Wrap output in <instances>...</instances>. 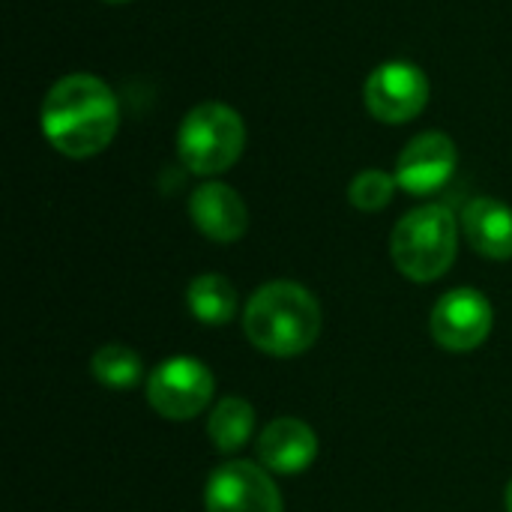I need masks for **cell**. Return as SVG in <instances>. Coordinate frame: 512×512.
Masks as SVG:
<instances>
[{"instance_id":"14","label":"cell","mask_w":512,"mask_h":512,"mask_svg":"<svg viewBox=\"0 0 512 512\" xmlns=\"http://www.w3.org/2000/svg\"><path fill=\"white\" fill-rule=\"evenodd\" d=\"M255 432V411L246 399L228 396L222 399L210 420H207V435L219 453H237Z\"/></svg>"},{"instance_id":"8","label":"cell","mask_w":512,"mask_h":512,"mask_svg":"<svg viewBox=\"0 0 512 512\" xmlns=\"http://www.w3.org/2000/svg\"><path fill=\"white\" fill-rule=\"evenodd\" d=\"M492 318L495 315H492L486 294H480L474 288H456L435 303L429 330H432V339L444 351L465 354V351L480 348L489 339Z\"/></svg>"},{"instance_id":"18","label":"cell","mask_w":512,"mask_h":512,"mask_svg":"<svg viewBox=\"0 0 512 512\" xmlns=\"http://www.w3.org/2000/svg\"><path fill=\"white\" fill-rule=\"evenodd\" d=\"M105 3H129V0H105Z\"/></svg>"},{"instance_id":"10","label":"cell","mask_w":512,"mask_h":512,"mask_svg":"<svg viewBox=\"0 0 512 512\" xmlns=\"http://www.w3.org/2000/svg\"><path fill=\"white\" fill-rule=\"evenodd\" d=\"M189 216L195 228L216 243H234L249 228V210L243 198L219 180L201 183L189 198Z\"/></svg>"},{"instance_id":"15","label":"cell","mask_w":512,"mask_h":512,"mask_svg":"<svg viewBox=\"0 0 512 512\" xmlns=\"http://www.w3.org/2000/svg\"><path fill=\"white\" fill-rule=\"evenodd\" d=\"M90 372L99 384H105L111 390H129L141 381L144 363L126 345H102L90 360Z\"/></svg>"},{"instance_id":"5","label":"cell","mask_w":512,"mask_h":512,"mask_svg":"<svg viewBox=\"0 0 512 512\" xmlns=\"http://www.w3.org/2000/svg\"><path fill=\"white\" fill-rule=\"evenodd\" d=\"M213 372L195 357H171L147 378V402L165 420H192L213 399Z\"/></svg>"},{"instance_id":"13","label":"cell","mask_w":512,"mask_h":512,"mask_svg":"<svg viewBox=\"0 0 512 512\" xmlns=\"http://www.w3.org/2000/svg\"><path fill=\"white\" fill-rule=\"evenodd\" d=\"M186 303H189V312L207 327H222V324L234 321V315H237V291L219 273L195 276L186 291Z\"/></svg>"},{"instance_id":"16","label":"cell","mask_w":512,"mask_h":512,"mask_svg":"<svg viewBox=\"0 0 512 512\" xmlns=\"http://www.w3.org/2000/svg\"><path fill=\"white\" fill-rule=\"evenodd\" d=\"M399 183H396V174H387V171H378V168H366L360 171L351 186H348V201L363 210V213H378L384 210L393 195H396Z\"/></svg>"},{"instance_id":"17","label":"cell","mask_w":512,"mask_h":512,"mask_svg":"<svg viewBox=\"0 0 512 512\" xmlns=\"http://www.w3.org/2000/svg\"><path fill=\"white\" fill-rule=\"evenodd\" d=\"M504 504H507V512H512V483L507 486V498H504Z\"/></svg>"},{"instance_id":"3","label":"cell","mask_w":512,"mask_h":512,"mask_svg":"<svg viewBox=\"0 0 512 512\" xmlns=\"http://www.w3.org/2000/svg\"><path fill=\"white\" fill-rule=\"evenodd\" d=\"M459 249L456 216L444 204H423L399 219L390 237V252L402 276L411 282L441 279Z\"/></svg>"},{"instance_id":"2","label":"cell","mask_w":512,"mask_h":512,"mask_svg":"<svg viewBox=\"0 0 512 512\" xmlns=\"http://www.w3.org/2000/svg\"><path fill=\"white\" fill-rule=\"evenodd\" d=\"M246 339L270 357L306 354L321 333V306L297 282L261 285L243 309Z\"/></svg>"},{"instance_id":"9","label":"cell","mask_w":512,"mask_h":512,"mask_svg":"<svg viewBox=\"0 0 512 512\" xmlns=\"http://www.w3.org/2000/svg\"><path fill=\"white\" fill-rule=\"evenodd\" d=\"M459 165L456 141L447 132L429 129L405 144L396 159V183L408 195H432L450 183Z\"/></svg>"},{"instance_id":"12","label":"cell","mask_w":512,"mask_h":512,"mask_svg":"<svg viewBox=\"0 0 512 512\" xmlns=\"http://www.w3.org/2000/svg\"><path fill=\"white\" fill-rule=\"evenodd\" d=\"M468 243L492 261L512 258V207L498 198H474L462 213Z\"/></svg>"},{"instance_id":"4","label":"cell","mask_w":512,"mask_h":512,"mask_svg":"<svg viewBox=\"0 0 512 512\" xmlns=\"http://www.w3.org/2000/svg\"><path fill=\"white\" fill-rule=\"evenodd\" d=\"M246 147V123L225 102L195 105L177 132L180 162L198 177H216L237 165Z\"/></svg>"},{"instance_id":"6","label":"cell","mask_w":512,"mask_h":512,"mask_svg":"<svg viewBox=\"0 0 512 512\" xmlns=\"http://www.w3.org/2000/svg\"><path fill=\"white\" fill-rule=\"evenodd\" d=\"M363 99L375 120L399 126L420 117L429 105V78L411 60H387L369 72Z\"/></svg>"},{"instance_id":"1","label":"cell","mask_w":512,"mask_h":512,"mask_svg":"<svg viewBox=\"0 0 512 512\" xmlns=\"http://www.w3.org/2000/svg\"><path fill=\"white\" fill-rule=\"evenodd\" d=\"M39 123L45 141L57 153L90 159L114 141L120 129V105L102 78L72 72L45 93Z\"/></svg>"},{"instance_id":"11","label":"cell","mask_w":512,"mask_h":512,"mask_svg":"<svg viewBox=\"0 0 512 512\" xmlns=\"http://www.w3.org/2000/svg\"><path fill=\"white\" fill-rule=\"evenodd\" d=\"M318 456V435L297 417L273 420L258 438V459L273 474H300Z\"/></svg>"},{"instance_id":"7","label":"cell","mask_w":512,"mask_h":512,"mask_svg":"<svg viewBox=\"0 0 512 512\" xmlns=\"http://www.w3.org/2000/svg\"><path fill=\"white\" fill-rule=\"evenodd\" d=\"M207 512H282V495L267 468L252 462H225L207 477Z\"/></svg>"}]
</instances>
